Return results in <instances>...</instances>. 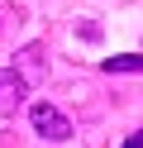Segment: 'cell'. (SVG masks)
Instances as JSON below:
<instances>
[{
    "label": "cell",
    "instance_id": "obj_1",
    "mask_svg": "<svg viewBox=\"0 0 143 148\" xmlns=\"http://www.w3.org/2000/svg\"><path fill=\"white\" fill-rule=\"evenodd\" d=\"M29 124H34V134L53 138V143H62V138H72V119L62 115L57 105H48V100H38V105H29Z\"/></svg>",
    "mask_w": 143,
    "mask_h": 148
},
{
    "label": "cell",
    "instance_id": "obj_2",
    "mask_svg": "<svg viewBox=\"0 0 143 148\" xmlns=\"http://www.w3.org/2000/svg\"><path fill=\"white\" fill-rule=\"evenodd\" d=\"M24 91H29V81L19 77V67H5V72H0V119L14 115V110L24 105Z\"/></svg>",
    "mask_w": 143,
    "mask_h": 148
},
{
    "label": "cell",
    "instance_id": "obj_3",
    "mask_svg": "<svg viewBox=\"0 0 143 148\" xmlns=\"http://www.w3.org/2000/svg\"><path fill=\"white\" fill-rule=\"evenodd\" d=\"M19 77L29 81V86H34V81H43V72H48V62H43V48H38V43H29V48H19Z\"/></svg>",
    "mask_w": 143,
    "mask_h": 148
},
{
    "label": "cell",
    "instance_id": "obj_4",
    "mask_svg": "<svg viewBox=\"0 0 143 148\" xmlns=\"http://www.w3.org/2000/svg\"><path fill=\"white\" fill-rule=\"evenodd\" d=\"M105 72H143V53H119V58H105Z\"/></svg>",
    "mask_w": 143,
    "mask_h": 148
},
{
    "label": "cell",
    "instance_id": "obj_5",
    "mask_svg": "<svg viewBox=\"0 0 143 148\" xmlns=\"http://www.w3.org/2000/svg\"><path fill=\"white\" fill-rule=\"evenodd\" d=\"M14 24H19V10L0 0V38H10V34H14Z\"/></svg>",
    "mask_w": 143,
    "mask_h": 148
},
{
    "label": "cell",
    "instance_id": "obj_6",
    "mask_svg": "<svg viewBox=\"0 0 143 148\" xmlns=\"http://www.w3.org/2000/svg\"><path fill=\"white\" fill-rule=\"evenodd\" d=\"M119 148H143V134H133V138H124Z\"/></svg>",
    "mask_w": 143,
    "mask_h": 148
}]
</instances>
